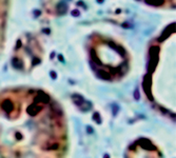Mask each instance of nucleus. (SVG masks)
<instances>
[{
	"mask_svg": "<svg viewBox=\"0 0 176 158\" xmlns=\"http://www.w3.org/2000/svg\"><path fill=\"white\" fill-rule=\"evenodd\" d=\"M103 158H110V155H109V154H104V156H103Z\"/></svg>",
	"mask_w": 176,
	"mask_h": 158,
	"instance_id": "1",
	"label": "nucleus"
}]
</instances>
